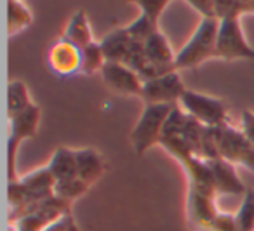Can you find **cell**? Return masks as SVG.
I'll use <instances>...</instances> for the list:
<instances>
[{
    "label": "cell",
    "instance_id": "obj_13",
    "mask_svg": "<svg viewBox=\"0 0 254 231\" xmlns=\"http://www.w3.org/2000/svg\"><path fill=\"white\" fill-rule=\"evenodd\" d=\"M145 56L150 64H153V66H157L159 70H162L164 73L176 71L174 70L176 54L173 53L169 42H167L166 37L160 33V30H157V32L145 42Z\"/></svg>",
    "mask_w": 254,
    "mask_h": 231
},
{
    "label": "cell",
    "instance_id": "obj_23",
    "mask_svg": "<svg viewBox=\"0 0 254 231\" xmlns=\"http://www.w3.org/2000/svg\"><path fill=\"white\" fill-rule=\"evenodd\" d=\"M91 188L89 184H85L82 179L75 177L71 181H66V182H60V184L54 186V195L63 198L64 202H73V200L80 198L87 189Z\"/></svg>",
    "mask_w": 254,
    "mask_h": 231
},
{
    "label": "cell",
    "instance_id": "obj_16",
    "mask_svg": "<svg viewBox=\"0 0 254 231\" xmlns=\"http://www.w3.org/2000/svg\"><path fill=\"white\" fill-rule=\"evenodd\" d=\"M51 174H53L56 184L66 182L77 177V157L75 151L68 148H58L54 155L51 157V162L47 164Z\"/></svg>",
    "mask_w": 254,
    "mask_h": 231
},
{
    "label": "cell",
    "instance_id": "obj_12",
    "mask_svg": "<svg viewBox=\"0 0 254 231\" xmlns=\"http://www.w3.org/2000/svg\"><path fill=\"white\" fill-rule=\"evenodd\" d=\"M207 165L214 179L216 193H223V195H246L247 193L244 182L237 175L233 164L219 158V160H209Z\"/></svg>",
    "mask_w": 254,
    "mask_h": 231
},
{
    "label": "cell",
    "instance_id": "obj_5",
    "mask_svg": "<svg viewBox=\"0 0 254 231\" xmlns=\"http://www.w3.org/2000/svg\"><path fill=\"white\" fill-rule=\"evenodd\" d=\"M214 129L219 158L254 172V146L246 139L242 130L235 129L230 122Z\"/></svg>",
    "mask_w": 254,
    "mask_h": 231
},
{
    "label": "cell",
    "instance_id": "obj_3",
    "mask_svg": "<svg viewBox=\"0 0 254 231\" xmlns=\"http://www.w3.org/2000/svg\"><path fill=\"white\" fill-rule=\"evenodd\" d=\"M218 19L219 28L218 42H216L218 58H221L225 61L254 59V49L247 44L242 28H240V16L225 14Z\"/></svg>",
    "mask_w": 254,
    "mask_h": 231
},
{
    "label": "cell",
    "instance_id": "obj_11",
    "mask_svg": "<svg viewBox=\"0 0 254 231\" xmlns=\"http://www.w3.org/2000/svg\"><path fill=\"white\" fill-rule=\"evenodd\" d=\"M49 68L58 77H70V75L80 73L82 70V51L71 46L70 42L61 39L49 51Z\"/></svg>",
    "mask_w": 254,
    "mask_h": 231
},
{
    "label": "cell",
    "instance_id": "obj_6",
    "mask_svg": "<svg viewBox=\"0 0 254 231\" xmlns=\"http://www.w3.org/2000/svg\"><path fill=\"white\" fill-rule=\"evenodd\" d=\"M180 108L204 127H219L228 123V110L225 101L195 91H187L180 101Z\"/></svg>",
    "mask_w": 254,
    "mask_h": 231
},
{
    "label": "cell",
    "instance_id": "obj_28",
    "mask_svg": "<svg viewBox=\"0 0 254 231\" xmlns=\"http://www.w3.org/2000/svg\"><path fill=\"white\" fill-rule=\"evenodd\" d=\"M246 136V139L254 146V113L249 110L242 112V129H240Z\"/></svg>",
    "mask_w": 254,
    "mask_h": 231
},
{
    "label": "cell",
    "instance_id": "obj_20",
    "mask_svg": "<svg viewBox=\"0 0 254 231\" xmlns=\"http://www.w3.org/2000/svg\"><path fill=\"white\" fill-rule=\"evenodd\" d=\"M106 64L105 54H103L101 44L99 42H91L87 47L82 49V70L80 73L85 75H94V73H101L103 66Z\"/></svg>",
    "mask_w": 254,
    "mask_h": 231
},
{
    "label": "cell",
    "instance_id": "obj_18",
    "mask_svg": "<svg viewBox=\"0 0 254 231\" xmlns=\"http://www.w3.org/2000/svg\"><path fill=\"white\" fill-rule=\"evenodd\" d=\"M7 118H14L16 115L23 113L33 105L30 99L28 89H26L25 82L21 80H11L7 89Z\"/></svg>",
    "mask_w": 254,
    "mask_h": 231
},
{
    "label": "cell",
    "instance_id": "obj_7",
    "mask_svg": "<svg viewBox=\"0 0 254 231\" xmlns=\"http://www.w3.org/2000/svg\"><path fill=\"white\" fill-rule=\"evenodd\" d=\"M40 120V108L37 105H32L28 110L16 115L9 120V141H7V174L9 182L18 181L16 175V157H18L19 144L26 139H32L37 134Z\"/></svg>",
    "mask_w": 254,
    "mask_h": 231
},
{
    "label": "cell",
    "instance_id": "obj_1",
    "mask_svg": "<svg viewBox=\"0 0 254 231\" xmlns=\"http://www.w3.org/2000/svg\"><path fill=\"white\" fill-rule=\"evenodd\" d=\"M218 18H202L198 28L193 32L185 47L176 54L174 59V70H188L197 68L211 58H218L216 53V42H218Z\"/></svg>",
    "mask_w": 254,
    "mask_h": 231
},
{
    "label": "cell",
    "instance_id": "obj_2",
    "mask_svg": "<svg viewBox=\"0 0 254 231\" xmlns=\"http://www.w3.org/2000/svg\"><path fill=\"white\" fill-rule=\"evenodd\" d=\"M173 108V105H145V110L131 132V143L136 153L143 155L153 144L160 143L164 123Z\"/></svg>",
    "mask_w": 254,
    "mask_h": 231
},
{
    "label": "cell",
    "instance_id": "obj_9",
    "mask_svg": "<svg viewBox=\"0 0 254 231\" xmlns=\"http://www.w3.org/2000/svg\"><path fill=\"white\" fill-rule=\"evenodd\" d=\"M101 78L112 91L126 96L143 94V82L136 71L122 63H106L101 70Z\"/></svg>",
    "mask_w": 254,
    "mask_h": 231
},
{
    "label": "cell",
    "instance_id": "obj_10",
    "mask_svg": "<svg viewBox=\"0 0 254 231\" xmlns=\"http://www.w3.org/2000/svg\"><path fill=\"white\" fill-rule=\"evenodd\" d=\"M214 196L202 193L188 191L187 200V219L193 231H211L214 219L218 217Z\"/></svg>",
    "mask_w": 254,
    "mask_h": 231
},
{
    "label": "cell",
    "instance_id": "obj_19",
    "mask_svg": "<svg viewBox=\"0 0 254 231\" xmlns=\"http://www.w3.org/2000/svg\"><path fill=\"white\" fill-rule=\"evenodd\" d=\"M32 25V12L19 0L7 2V33L11 37L18 35L25 28Z\"/></svg>",
    "mask_w": 254,
    "mask_h": 231
},
{
    "label": "cell",
    "instance_id": "obj_8",
    "mask_svg": "<svg viewBox=\"0 0 254 231\" xmlns=\"http://www.w3.org/2000/svg\"><path fill=\"white\" fill-rule=\"evenodd\" d=\"M188 89L181 82L178 71L162 75L159 78H153L143 84L141 99L145 105H173L178 106Z\"/></svg>",
    "mask_w": 254,
    "mask_h": 231
},
{
    "label": "cell",
    "instance_id": "obj_17",
    "mask_svg": "<svg viewBox=\"0 0 254 231\" xmlns=\"http://www.w3.org/2000/svg\"><path fill=\"white\" fill-rule=\"evenodd\" d=\"M61 39L70 42L71 46L78 47L80 51L84 49V47H87L91 42H94L91 25H89L87 16H85L84 11H77L73 16H71Z\"/></svg>",
    "mask_w": 254,
    "mask_h": 231
},
{
    "label": "cell",
    "instance_id": "obj_24",
    "mask_svg": "<svg viewBox=\"0 0 254 231\" xmlns=\"http://www.w3.org/2000/svg\"><path fill=\"white\" fill-rule=\"evenodd\" d=\"M167 0H138L136 5L141 9L143 14H146L148 18H152L153 21H159L160 14L164 12V9L167 7Z\"/></svg>",
    "mask_w": 254,
    "mask_h": 231
},
{
    "label": "cell",
    "instance_id": "obj_14",
    "mask_svg": "<svg viewBox=\"0 0 254 231\" xmlns=\"http://www.w3.org/2000/svg\"><path fill=\"white\" fill-rule=\"evenodd\" d=\"M99 44H101L106 63H124L131 49L132 40L126 28H117L110 32Z\"/></svg>",
    "mask_w": 254,
    "mask_h": 231
},
{
    "label": "cell",
    "instance_id": "obj_15",
    "mask_svg": "<svg viewBox=\"0 0 254 231\" xmlns=\"http://www.w3.org/2000/svg\"><path fill=\"white\" fill-rule=\"evenodd\" d=\"M77 157V177L82 179L85 184L91 186L101 177L105 165H103L101 155L92 148H84V150L75 151Z\"/></svg>",
    "mask_w": 254,
    "mask_h": 231
},
{
    "label": "cell",
    "instance_id": "obj_25",
    "mask_svg": "<svg viewBox=\"0 0 254 231\" xmlns=\"http://www.w3.org/2000/svg\"><path fill=\"white\" fill-rule=\"evenodd\" d=\"M211 231H237L235 226V214L219 212L211 226Z\"/></svg>",
    "mask_w": 254,
    "mask_h": 231
},
{
    "label": "cell",
    "instance_id": "obj_26",
    "mask_svg": "<svg viewBox=\"0 0 254 231\" xmlns=\"http://www.w3.org/2000/svg\"><path fill=\"white\" fill-rule=\"evenodd\" d=\"M188 4L200 12L202 18H216V0H190Z\"/></svg>",
    "mask_w": 254,
    "mask_h": 231
},
{
    "label": "cell",
    "instance_id": "obj_22",
    "mask_svg": "<svg viewBox=\"0 0 254 231\" xmlns=\"http://www.w3.org/2000/svg\"><path fill=\"white\" fill-rule=\"evenodd\" d=\"M225 14H254V0H216V18Z\"/></svg>",
    "mask_w": 254,
    "mask_h": 231
},
{
    "label": "cell",
    "instance_id": "obj_21",
    "mask_svg": "<svg viewBox=\"0 0 254 231\" xmlns=\"http://www.w3.org/2000/svg\"><path fill=\"white\" fill-rule=\"evenodd\" d=\"M237 231H254V191L247 189L235 214Z\"/></svg>",
    "mask_w": 254,
    "mask_h": 231
},
{
    "label": "cell",
    "instance_id": "obj_4",
    "mask_svg": "<svg viewBox=\"0 0 254 231\" xmlns=\"http://www.w3.org/2000/svg\"><path fill=\"white\" fill-rule=\"evenodd\" d=\"M70 214V203L53 195L46 200L30 205L18 219L14 221L16 231H44L47 226L56 223L63 216Z\"/></svg>",
    "mask_w": 254,
    "mask_h": 231
},
{
    "label": "cell",
    "instance_id": "obj_27",
    "mask_svg": "<svg viewBox=\"0 0 254 231\" xmlns=\"http://www.w3.org/2000/svg\"><path fill=\"white\" fill-rule=\"evenodd\" d=\"M44 231H78V228H77V224H75V219L70 212L61 217V219H58L56 223H53L51 226H47Z\"/></svg>",
    "mask_w": 254,
    "mask_h": 231
}]
</instances>
